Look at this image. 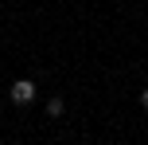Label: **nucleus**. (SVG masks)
<instances>
[{"mask_svg": "<svg viewBox=\"0 0 148 145\" xmlns=\"http://www.w3.org/2000/svg\"><path fill=\"white\" fill-rule=\"evenodd\" d=\"M62 110H66V106H62V98H51V102H47V114H51V118H59Z\"/></svg>", "mask_w": 148, "mask_h": 145, "instance_id": "2", "label": "nucleus"}, {"mask_svg": "<svg viewBox=\"0 0 148 145\" xmlns=\"http://www.w3.org/2000/svg\"><path fill=\"white\" fill-rule=\"evenodd\" d=\"M8 94H12V102H16V106H27V102L35 98V83H31V78H16Z\"/></svg>", "mask_w": 148, "mask_h": 145, "instance_id": "1", "label": "nucleus"}, {"mask_svg": "<svg viewBox=\"0 0 148 145\" xmlns=\"http://www.w3.org/2000/svg\"><path fill=\"white\" fill-rule=\"evenodd\" d=\"M140 106H144V110H148V90H140Z\"/></svg>", "mask_w": 148, "mask_h": 145, "instance_id": "3", "label": "nucleus"}]
</instances>
